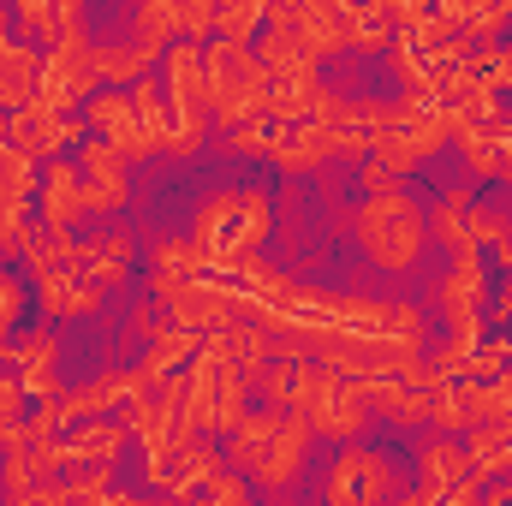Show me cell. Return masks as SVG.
<instances>
[{
  "mask_svg": "<svg viewBox=\"0 0 512 506\" xmlns=\"http://www.w3.org/2000/svg\"><path fill=\"white\" fill-rule=\"evenodd\" d=\"M143 387L137 370H108V376L84 381V387H72V393H48L42 399V411L30 417V435H60L66 423H84V417H102V411H114V405H131V393Z\"/></svg>",
  "mask_w": 512,
  "mask_h": 506,
  "instance_id": "7",
  "label": "cell"
},
{
  "mask_svg": "<svg viewBox=\"0 0 512 506\" xmlns=\"http://www.w3.org/2000/svg\"><path fill=\"white\" fill-rule=\"evenodd\" d=\"M292 381H298V358L274 352V358L262 364V393H268V405H292Z\"/></svg>",
  "mask_w": 512,
  "mask_h": 506,
  "instance_id": "34",
  "label": "cell"
},
{
  "mask_svg": "<svg viewBox=\"0 0 512 506\" xmlns=\"http://www.w3.org/2000/svg\"><path fill=\"white\" fill-rule=\"evenodd\" d=\"M137 328H143V334H161V328H167V316H161V310H137Z\"/></svg>",
  "mask_w": 512,
  "mask_h": 506,
  "instance_id": "41",
  "label": "cell"
},
{
  "mask_svg": "<svg viewBox=\"0 0 512 506\" xmlns=\"http://www.w3.org/2000/svg\"><path fill=\"white\" fill-rule=\"evenodd\" d=\"M30 274H36L42 310H48L54 322H66V316H90V310L102 304V286L84 280V274H72V268H30Z\"/></svg>",
  "mask_w": 512,
  "mask_h": 506,
  "instance_id": "20",
  "label": "cell"
},
{
  "mask_svg": "<svg viewBox=\"0 0 512 506\" xmlns=\"http://www.w3.org/2000/svg\"><path fill=\"white\" fill-rule=\"evenodd\" d=\"M233 215H239V191H215V197L197 209V227H191V239L215 256L221 245H227V233H233ZM209 268H215V262H209Z\"/></svg>",
  "mask_w": 512,
  "mask_h": 506,
  "instance_id": "29",
  "label": "cell"
},
{
  "mask_svg": "<svg viewBox=\"0 0 512 506\" xmlns=\"http://www.w3.org/2000/svg\"><path fill=\"white\" fill-rule=\"evenodd\" d=\"M161 84H167V108L179 126V155H197L203 126H209V78H203V42H179L161 60Z\"/></svg>",
  "mask_w": 512,
  "mask_h": 506,
  "instance_id": "6",
  "label": "cell"
},
{
  "mask_svg": "<svg viewBox=\"0 0 512 506\" xmlns=\"http://www.w3.org/2000/svg\"><path fill=\"white\" fill-rule=\"evenodd\" d=\"M78 274H84V280H96L102 292L126 286V280H131V233H102V239H90Z\"/></svg>",
  "mask_w": 512,
  "mask_h": 506,
  "instance_id": "25",
  "label": "cell"
},
{
  "mask_svg": "<svg viewBox=\"0 0 512 506\" xmlns=\"http://www.w3.org/2000/svg\"><path fill=\"white\" fill-rule=\"evenodd\" d=\"M268 155H274L286 173H322V167L340 155V137L322 126L316 114H304V120H274V126H268Z\"/></svg>",
  "mask_w": 512,
  "mask_h": 506,
  "instance_id": "10",
  "label": "cell"
},
{
  "mask_svg": "<svg viewBox=\"0 0 512 506\" xmlns=\"http://www.w3.org/2000/svg\"><path fill=\"white\" fill-rule=\"evenodd\" d=\"M18 310H24V286H18L12 274H0V340L12 334V322H18Z\"/></svg>",
  "mask_w": 512,
  "mask_h": 506,
  "instance_id": "38",
  "label": "cell"
},
{
  "mask_svg": "<svg viewBox=\"0 0 512 506\" xmlns=\"http://www.w3.org/2000/svg\"><path fill=\"white\" fill-rule=\"evenodd\" d=\"M126 441H131V417H84L78 435L66 441V477L90 471V465H114Z\"/></svg>",
  "mask_w": 512,
  "mask_h": 506,
  "instance_id": "17",
  "label": "cell"
},
{
  "mask_svg": "<svg viewBox=\"0 0 512 506\" xmlns=\"http://www.w3.org/2000/svg\"><path fill=\"white\" fill-rule=\"evenodd\" d=\"M137 36L155 48L185 36V0H137Z\"/></svg>",
  "mask_w": 512,
  "mask_h": 506,
  "instance_id": "30",
  "label": "cell"
},
{
  "mask_svg": "<svg viewBox=\"0 0 512 506\" xmlns=\"http://www.w3.org/2000/svg\"><path fill=\"white\" fill-rule=\"evenodd\" d=\"M471 471H477V477H501V471H512V417L471 423Z\"/></svg>",
  "mask_w": 512,
  "mask_h": 506,
  "instance_id": "26",
  "label": "cell"
},
{
  "mask_svg": "<svg viewBox=\"0 0 512 506\" xmlns=\"http://www.w3.org/2000/svg\"><path fill=\"white\" fill-rule=\"evenodd\" d=\"M352 233H358V245L370 251L376 268H411L417 251L429 245V221H423V209L411 203L405 185L399 191H370V203L352 215Z\"/></svg>",
  "mask_w": 512,
  "mask_h": 506,
  "instance_id": "3",
  "label": "cell"
},
{
  "mask_svg": "<svg viewBox=\"0 0 512 506\" xmlns=\"http://www.w3.org/2000/svg\"><path fill=\"white\" fill-rule=\"evenodd\" d=\"M292 411H304V423L316 435H334V441H358V429L370 423V405H364V381L322 364V358H298V381H292Z\"/></svg>",
  "mask_w": 512,
  "mask_h": 506,
  "instance_id": "2",
  "label": "cell"
},
{
  "mask_svg": "<svg viewBox=\"0 0 512 506\" xmlns=\"http://www.w3.org/2000/svg\"><path fill=\"white\" fill-rule=\"evenodd\" d=\"M12 370H18V381H24V393H36V399L60 393V387H54V334H30V340L18 346Z\"/></svg>",
  "mask_w": 512,
  "mask_h": 506,
  "instance_id": "27",
  "label": "cell"
},
{
  "mask_svg": "<svg viewBox=\"0 0 512 506\" xmlns=\"http://www.w3.org/2000/svg\"><path fill=\"white\" fill-rule=\"evenodd\" d=\"M24 435H30V429H24V423H18L12 411H0V453H6V447H18Z\"/></svg>",
  "mask_w": 512,
  "mask_h": 506,
  "instance_id": "40",
  "label": "cell"
},
{
  "mask_svg": "<svg viewBox=\"0 0 512 506\" xmlns=\"http://www.w3.org/2000/svg\"><path fill=\"white\" fill-rule=\"evenodd\" d=\"M387 495H393V465H387V453L346 441L340 459H334V471H328V501L334 506H364V501H387Z\"/></svg>",
  "mask_w": 512,
  "mask_h": 506,
  "instance_id": "9",
  "label": "cell"
},
{
  "mask_svg": "<svg viewBox=\"0 0 512 506\" xmlns=\"http://www.w3.org/2000/svg\"><path fill=\"white\" fill-rule=\"evenodd\" d=\"M358 179H364V191H399L405 185V173L393 161H382V155H364V173Z\"/></svg>",
  "mask_w": 512,
  "mask_h": 506,
  "instance_id": "37",
  "label": "cell"
},
{
  "mask_svg": "<svg viewBox=\"0 0 512 506\" xmlns=\"http://www.w3.org/2000/svg\"><path fill=\"white\" fill-rule=\"evenodd\" d=\"M0 411H12V417L24 411V381H18V370H12V376H0Z\"/></svg>",
  "mask_w": 512,
  "mask_h": 506,
  "instance_id": "39",
  "label": "cell"
},
{
  "mask_svg": "<svg viewBox=\"0 0 512 506\" xmlns=\"http://www.w3.org/2000/svg\"><path fill=\"white\" fill-rule=\"evenodd\" d=\"M423 221H429V239H435V245H447V251L471 245V239H465V209H459V203H447V197H441Z\"/></svg>",
  "mask_w": 512,
  "mask_h": 506,
  "instance_id": "32",
  "label": "cell"
},
{
  "mask_svg": "<svg viewBox=\"0 0 512 506\" xmlns=\"http://www.w3.org/2000/svg\"><path fill=\"white\" fill-rule=\"evenodd\" d=\"M268 227H274V197L256 185V191H239V215H233V233H227V245L209 256L215 262V274H233L245 256L268 239Z\"/></svg>",
  "mask_w": 512,
  "mask_h": 506,
  "instance_id": "15",
  "label": "cell"
},
{
  "mask_svg": "<svg viewBox=\"0 0 512 506\" xmlns=\"http://www.w3.org/2000/svg\"><path fill=\"white\" fill-rule=\"evenodd\" d=\"M78 137V126L60 114V108H42V102H24L18 114H12V143L18 149H30L36 161H48V155H60L66 143Z\"/></svg>",
  "mask_w": 512,
  "mask_h": 506,
  "instance_id": "19",
  "label": "cell"
},
{
  "mask_svg": "<svg viewBox=\"0 0 512 506\" xmlns=\"http://www.w3.org/2000/svg\"><path fill=\"white\" fill-rule=\"evenodd\" d=\"M364 405L382 411L387 423L411 429L429 417V387H417L411 376H364Z\"/></svg>",
  "mask_w": 512,
  "mask_h": 506,
  "instance_id": "21",
  "label": "cell"
},
{
  "mask_svg": "<svg viewBox=\"0 0 512 506\" xmlns=\"http://www.w3.org/2000/svg\"><path fill=\"white\" fill-rule=\"evenodd\" d=\"M489 483V477H483ZM489 501H512V483H489Z\"/></svg>",
  "mask_w": 512,
  "mask_h": 506,
  "instance_id": "43",
  "label": "cell"
},
{
  "mask_svg": "<svg viewBox=\"0 0 512 506\" xmlns=\"http://www.w3.org/2000/svg\"><path fill=\"white\" fill-rule=\"evenodd\" d=\"M6 143H12V114L0 108V149H6Z\"/></svg>",
  "mask_w": 512,
  "mask_h": 506,
  "instance_id": "44",
  "label": "cell"
},
{
  "mask_svg": "<svg viewBox=\"0 0 512 506\" xmlns=\"http://www.w3.org/2000/svg\"><path fill=\"white\" fill-rule=\"evenodd\" d=\"M507 120H512V108H507Z\"/></svg>",
  "mask_w": 512,
  "mask_h": 506,
  "instance_id": "46",
  "label": "cell"
},
{
  "mask_svg": "<svg viewBox=\"0 0 512 506\" xmlns=\"http://www.w3.org/2000/svg\"><path fill=\"white\" fill-rule=\"evenodd\" d=\"M78 6H84V0H18V24L36 30L42 42H60V36L78 24Z\"/></svg>",
  "mask_w": 512,
  "mask_h": 506,
  "instance_id": "28",
  "label": "cell"
},
{
  "mask_svg": "<svg viewBox=\"0 0 512 506\" xmlns=\"http://www.w3.org/2000/svg\"><path fill=\"white\" fill-rule=\"evenodd\" d=\"M268 126H274L268 114L239 120V126H233V149H239V155H268Z\"/></svg>",
  "mask_w": 512,
  "mask_h": 506,
  "instance_id": "35",
  "label": "cell"
},
{
  "mask_svg": "<svg viewBox=\"0 0 512 506\" xmlns=\"http://www.w3.org/2000/svg\"><path fill=\"white\" fill-rule=\"evenodd\" d=\"M197 346H203V334H191L185 322H167L161 334H149V352H143V364H137V376H143V381H161V376H173L179 364H191V358H197Z\"/></svg>",
  "mask_w": 512,
  "mask_h": 506,
  "instance_id": "24",
  "label": "cell"
},
{
  "mask_svg": "<svg viewBox=\"0 0 512 506\" xmlns=\"http://www.w3.org/2000/svg\"><path fill=\"white\" fill-rule=\"evenodd\" d=\"M131 185H126V155L108 143V137H96L90 149H84V209L90 215H114V209H126Z\"/></svg>",
  "mask_w": 512,
  "mask_h": 506,
  "instance_id": "12",
  "label": "cell"
},
{
  "mask_svg": "<svg viewBox=\"0 0 512 506\" xmlns=\"http://www.w3.org/2000/svg\"><path fill=\"white\" fill-rule=\"evenodd\" d=\"M96 90H102V72H96V42L72 24L60 42H48V54H42V84H36V96H30V102L72 114V108H78V102H90Z\"/></svg>",
  "mask_w": 512,
  "mask_h": 506,
  "instance_id": "5",
  "label": "cell"
},
{
  "mask_svg": "<svg viewBox=\"0 0 512 506\" xmlns=\"http://www.w3.org/2000/svg\"><path fill=\"white\" fill-rule=\"evenodd\" d=\"M495 316H512V268H507V292H501V304H495Z\"/></svg>",
  "mask_w": 512,
  "mask_h": 506,
  "instance_id": "42",
  "label": "cell"
},
{
  "mask_svg": "<svg viewBox=\"0 0 512 506\" xmlns=\"http://www.w3.org/2000/svg\"><path fill=\"white\" fill-rule=\"evenodd\" d=\"M42 191V161L18 143L0 149V256H24L30 245V197Z\"/></svg>",
  "mask_w": 512,
  "mask_h": 506,
  "instance_id": "8",
  "label": "cell"
},
{
  "mask_svg": "<svg viewBox=\"0 0 512 506\" xmlns=\"http://www.w3.org/2000/svg\"><path fill=\"white\" fill-rule=\"evenodd\" d=\"M143 274H149V292L167 304L179 286H191V280H203V274H215V268H209V251H203L197 239H185V245H167V239H161V245L149 251V268H143Z\"/></svg>",
  "mask_w": 512,
  "mask_h": 506,
  "instance_id": "18",
  "label": "cell"
},
{
  "mask_svg": "<svg viewBox=\"0 0 512 506\" xmlns=\"http://www.w3.org/2000/svg\"><path fill=\"white\" fill-rule=\"evenodd\" d=\"M262 18H268V0H215V30L233 42H245Z\"/></svg>",
  "mask_w": 512,
  "mask_h": 506,
  "instance_id": "31",
  "label": "cell"
},
{
  "mask_svg": "<svg viewBox=\"0 0 512 506\" xmlns=\"http://www.w3.org/2000/svg\"><path fill=\"white\" fill-rule=\"evenodd\" d=\"M310 423H304V411H292V405H268V411H245V423L233 429V459L227 465H239L251 483L262 489H286L298 471H304V447H310Z\"/></svg>",
  "mask_w": 512,
  "mask_h": 506,
  "instance_id": "1",
  "label": "cell"
},
{
  "mask_svg": "<svg viewBox=\"0 0 512 506\" xmlns=\"http://www.w3.org/2000/svg\"><path fill=\"white\" fill-rule=\"evenodd\" d=\"M507 233V209H495V203H471L465 209V239L471 245H495Z\"/></svg>",
  "mask_w": 512,
  "mask_h": 506,
  "instance_id": "33",
  "label": "cell"
},
{
  "mask_svg": "<svg viewBox=\"0 0 512 506\" xmlns=\"http://www.w3.org/2000/svg\"><path fill=\"white\" fill-rule=\"evenodd\" d=\"M203 78H209V114L221 126H239L262 114V96H268V72L256 60L251 42H233V36H215L203 42Z\"/></svg>",
  "mask_w": 512,
  "mask_h": 506,
  "instance_id": "4",
  "label": "cell"
},
{
  "mask_svg": "<svg viewBox=\"0 0 512 506\" xmlns=\"http://www.w3.org/2000/svg\"><path fill=\"white\" fill-rule=\"evenodd\" d=\"M90 126H96V137H108L126 161H137V155H155L149 126H143V114H137L131 90H96V96H90Z\"/></svg>",
  "mask_w": 512,
  "mask_h": 506,
  "instance_id": "11",
  "label": "cell"
},
{
  "mask_svg": "<svg viewBox=\"0 0 512 506\" xmlns=\"http://www.w3.org/2000/svg\"><path fill=\"white\" fill-rule=\"evenodd\" d=\"M155 60H161V48L155 42H143V36H131V42H96V72H102V84H137L143 72H155Z\"/></svg>",
  "mask_w": 512,
  "mask_h": 506,
  "instance_id": "23",
  "label": "cell"
},
{
  "mask_svg": "<svg viewBox=\"0 0 512 506\" xmlns=\"http://www.w3.org/2000/svg\"><path fill=\"white\" fill-rule=\"evenodd\" d=\"M6 30H12V18H6V6H0V42H12V36H6Z\"/></svg>",
  "mask_w": 512,
  "mask_h": 506,
  "instance_id": "45",
  "label": "cell"
},
{
  "mask_svg": "<svg viewBox=\"0 0 512 506\" xmlns=\"http://www.w3.org/2000/svg\"><path fill=\"white\" fill-rule=\"evenodd\" d=\"M197 495H209V501H227V506H239L245 495H251V483H245V477H227V471H209V477L197 483Z\"/></svg>",
  "mask_w": 512,
  "mask_h": 506,
  "instance_id": "36",
  "label": "cell"
},
{
  "mask_svg": "<svg viewBox=\"0 0 512 506\" xmlns=\"http://www.w3.org/2000/svg\"><path fill=\"white\" fill-rule=\"evenodd\" d=\"M417 471H423V489L411 495V506H429V501H447L465 477H477L471 471V447H459L453 435H435L423 453H417Z\"/></svg>",
  "mask_w": 512,
  "mask_h": 506,
  "instance_id": "14",
  "label": "cell"
},
{
  "mask_svg": "<svg viewBox=\"0 0 512 506\" xmlns=\"http://www.w3.org/2000/svg\"><path fill=\"white\" fill-rule=\"evenodd\" d=\"M483 292H489L483 256H477V245H459V251H453V268H447V280H441V310H447V322H471V316H483Z\"/></svg>",
  "mask_w": 512,
  "mask_h": 506,
  "instance_id": "16",
  "label": "cell"
},
{
  "mask_svg": "<svg viewBox=\"0 0 512 506\" xmlns=\"http://www.w3.org/2000/svg\"><path fill=\"white\" fill-rule=\"evenodd\" d=\"M42 84V54L30 42H0V108L18 114Z\"/></svg>",
  "mask_w": 512,
  "mask_h": 506,
  "instance_id": "22",
  "label": "cell"
},
{
  "mask_svg": "<svg viewBox=\"0 0 512 506\" xmlns=\"http://www.w3.org/2000/svg\"><path fill=\"white\" fill-rule=\"evenodd\" d=\"M42 227H54V233H72L90 209H84V167H66L60 155H48L42 161Z\"/></svg>",
  "mask_w": 512,
  "mask_h": 506,
  "instance_id": "13",
  "label": "cell"
}]
</instances>
